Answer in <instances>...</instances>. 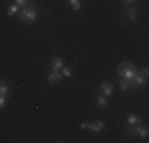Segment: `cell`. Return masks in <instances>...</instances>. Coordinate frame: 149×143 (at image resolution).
Here are the masks:
<instances>
[{"mask_svg": "<svg viewBox=\"0 0 149 143\" xmlns=\"http://www.w3.org/2000/svg\"><path fill=\"white\" fill-rule=\"evenodd\" d=\"M17 16H19V21L22 24H33V22H37L38 10H37V6H35V3L30 2L27 6H24V8L19 11Z\"/></svg>", "mask_w": 149, "mask_h": 143, "instance_id": "cell-1", "label": "cell"}, {"mask_svg": "<svg viewBox=\"0 0 149 143\" xmlns=\"http://www.w3.org/2000/svg\"><path fill=\"white\" fill-rule=\"evenodd\" d=\"M136 72H138V69L133 65L132 62H122V64H119V65L116 67V73H118V76L119 78H125V80H129V81L136 75Z\"/></svg>", "mask_w": 149, "mask_h": 143, "instance_id": "cell-2", "label": "cell"}, {"mask_svg": "<svg viewBox=\"0 0 149 143\" xmlns=\"http://www.w3.org/2000/svg\"><path fill=\"white\" fill-rule=\"evenodd\" d=\"M148 126L144 124H135V126H127L125 127V137L129 138H135V137H140V138H148Z\"/></svg>", "mask_w": 149, "mask_h": 143, "instance_id": "cell-3", "label": "cell"}, {"mask_svg": "<svg viewBox=\"0 0 149 143\" xmlns=\"http://www.w3.org/2000/svg\"><path fill=\"white\" fill-rule=\"evenodd\" d=\"M129 83H130V91H138L140 88L148 86V78H144L140 72H136V75H135Z\"/></svg>", "mask_w": 149, "mask_h": 143, "instance_id": "cell-4", "label": "cell"}, {"mask_svg": "<svg viewBox=\"0 0 149 143\" xmlns=\"http://www.w3.org/2000/svg\"><path fill=\"white\" fill-rule=\"evenodd\" d=\"M124 14H125V18L130 21V22H135V21L138 19V8L135 5L124 6Z\"/></svg>", "mask_w": 149, "mask_h": 143, "instance_id": "cell-5", "label": "cell"}, {"mask_svg": "<svg viewBox=\"0 0 149 143\" xmlns=\"http://www.w3.org/2000/svg\"><path fill=\"white\" fill-rule=\"evenodd\" d=\"M98 89H100V94H103L105 97H109V95H113V92H114V84H113L111 81H102L100 86H98Z\"/></svg>", "mask_w": 149, "mask_h": 143, "instance_id": "cell-6", "label": "cell"}, {"mask_svg": "<svg viewBox=\"0 0 149 143\" xmlns=\"http://www.w3.org/2000/svg\"><path fill=\"white\" fill-rule=\"evenodd\" d=\"M46 81H48L49 84H57L62 81V75H60V72H54V70H51L48 73V78H46Z\"/></svg>", "mask_w": 149, "mask_h": 143, "instance_id": "cell-7", "label": "cell"}, {"mask_svg": "<svg viewBox=\"0 0 149 143\" xmlns=\"http://www.w3.org/2000/svg\"><path fill=\"white\" fill-rule=\"evenodd\" d=\"M63 65H65V64H63V57H60V56H54V57L51 59V70L59 72Z\"/></svg>", "mask_w": 149, "mask_h": 143, "instance_id": "cell-8", "label": "cell"}, {"mask_svg": "<svg viewBox=\"0 0 149 143\" xmlns=\"http://www.w3.org/2000/svg\"><path fill=\"white\" fill-rule=\"evenodd\" d=\"M95 107L98 110H105L108 107V97H105L103 94H98L97 95V100H95Z\"/></svg>", "mask_w": 149, "mask_h": 143, "instance_id": "cell-9", "label": "cell"}, {"mask_svg": "<svg viewBox=\"0 0 149 143\" xmlns=\"http://www.w3.org/2000/svg\"><path fill=\"white\" fill-rule=\"evenodd\" d=\"M127 126H135V124H141V118L135 113H129L127 114V119H125Z\"/></svg>", "mask_w": 149, "mask_h": 143, "instance_id": "cell-10", "label": "cell"}, {"mask_svg": "<svg viewBox=\"0 0 149 143\" xmlns=\"http://www.w3.org/2000/svg\"><path fill=\"white\" fill-rule=\"evenodd\" d=\"M19 11H21V6L16 5V3H13V5H10L8 10H6V16L13 18V16H16V14H19Z\"/></svg>", "mask_w": 149, "mask_h": 143, "instance_id": "cell-11", "label": "cell"}, {"mask_svg": "<svg viewBox=\"0 0 149 143\" xmlns=\"http://www.w3.org/2000/svg\"><path fill=\"white\" fill-rule=\"evenodd\" d=\"M10 92H11V88H10V84L6 83L5 80H0V94H2V95H6V97H8Z\"/></svg>", "mask_w": 149, "mask_h": 143, "instance_id": "cell-12", "label": "cell"}, {"mask_svg": "<svg viewBox=\"0 0 149 143\" xmlns=\"http://www.w3.org/2000/svg\"><path fill=\"white\" fill-rule=\"evenodd\" d=\"M119 88H120V91H122V92L130 91V83H129V80H125V78H119Z\"/></svg>", "mask_w": 149, "mask_h": 143, "instance_id": "cell-13", "label": "cell"}, {"mask_svg": "<svg viewBox=\"0 0 149 143\" xmlns=\"http://www.w3.org/2000/svg\"><path fill=\"white\" fill-rule=\"evenodd\" d=\"M87 129H89V130H92L94 134H102V132L105 130L103 127H100L98 124H95V123H87Z\"/></svg>", "mask_w": 149, "mask_h": 143, "instance_id": "cell-14", "label": "cell"}, {"mask_svg": "<svg viewBox=\"0 0 149 143\" xmlns=\"http://www.w3.org/2000/svg\"><path fill=\"white\" fill-rule=\"evenodd\" d=\"M59 72H60V75H62V78H72V70H70L67 65H63Z\"/></svg>", "mask_w": 149, "mask_h": 143, "instance_id": "cell-15", "label": "cell"}, {"mask_svg": "<svg viewBox=\"0 0 149 143\" xmlns=\"http://www.w3.org/2000/svg\"><path fill=\"white\" fill-rule=\"evenodd\" d=\"M70 2V6L74 10V11H79L81 10V0H68Z\"/></svg>", "mask_w": 149, "mask_h": 143, "instance_id": "cell-16", "label": "cell"}, {"mask_svg": "<svg viewBox=\"0 0 149 143\" xmlns=\"http://www.w3.org/2000/svg\"><path fill=\"white\" fill-rule=\"evenodd\" d=\"M30 2H33V0H15V3H16V5H19L21 8H24V6H27Z\"/></svg>", "mask_w": 149, "mask_h": 143, "instance_id": "cell-17", "label": "cell"}, {"mask_svg": "<svg viewBox=\"0 0 149 143\" xmlns=\"http://www.w3.org/2000/svg\"><path fill=\"white\" fill-rule=\"evenodd\" d=\"M6 99H8L6 95H2V94H0V110L5 108V105H6Z\"/></svg>", "mask_w": 149, "mask_h": 143, "instance_id": "cell-18", "label": "cell"}, {"mask_svg": "<svg viewBox=\"0 0 149 143\" xmlns=\"http://www.w3.org/2000/svg\"><path fill=\"white\" fill-rule=\"evenodd\" d=\"M138 72H140V73L143 75L144 78H148V76H149V69H148V67H144V69H141V70H138Z\"/></svg>", "mask_w": 149, "mask_h": 143, "instance_id": "cell-19", "label": "cell"}, {"mask_svg": "<svg viewBox=\"0 0 149 143\" xmlns=\"http://www.w3.org/2000/svg\"><path fill=\"white\" fill-rule=\"evenodd\" d=\"M124 6H129V5H135V0H122Z\"/></svg>", "mask_w": 149, "mask_h": 143, "instance_id": "cell-20", "label": "cell"}, {"mask_svg": "<svg viewBox=\"0 0 149 143\" xmlns=\"http://www.w3.org/2000/svg\"><path fill=\"white\" fill-rule=\"evenodd\" d=\"M81 129H83V130H86L87 129V121H83V123H81V126H79Z\"/></svg>", "mask_w": 149, "mask_h": 143, "instance_id": "cell-21", "label": "cell"}]
</instances>
